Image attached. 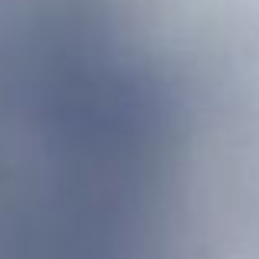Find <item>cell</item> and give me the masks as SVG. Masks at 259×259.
I'll use <instances>...</instances> for the list:
<instances>
[{
  "label": "cell",
  "instance_id": "1",
  "mask_svg": "<svg viewBox=\"0 0 259 259\" xmlns=\"http://www.w3.org/2000/svg\"><path fill=\"white\" fill-rule=\"evenodd\" d=\"M0 259H259V4L0 0Z\"/></svg>",
  "mask_w": 259,
  "mask_h": 259
}]
</instances>
